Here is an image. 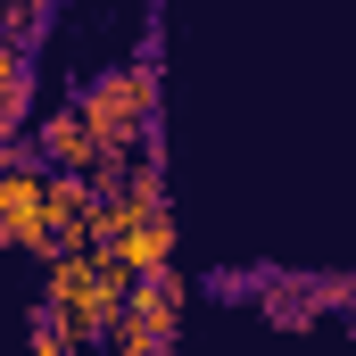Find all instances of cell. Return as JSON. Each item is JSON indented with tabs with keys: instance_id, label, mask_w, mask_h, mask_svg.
Instances as JSON below:
<instances>
[{
	"instance_id": "9c48e42d",
	"label": "cell",
	"mask_w": 356,
	"mask_h": 356,
	"mask_svg": "<svg viewBox=\"0 0 356 356\" xmlns=\"http://www.w3.org/2000/svg\"><path fill=\"white\" fill-rule=\"evenodd\" d=\"M0 116L33 124V50H17V42H0Z\"/></svg>"
},
{
	"instance_id": "52a82bcc",
	"label": "cell",
	"mask_w": 356,
	"mask_h": 356,
	"mask_svg": "<svg viewBox=\"0 0 356 356\" xmlns=\"http://www.w3.org/2000/svg\"><path fill=\"white\" fill-rule=\"evenodd\" d=\"M91 207H99L91 175H50V241L58 249H91Z\"/></svg>"
},
{
	"instance_id": "7a4b0ae2",
	"label": "cell",
	"mask_w": 356,
	"mask_h": 356,
	"mask_svg": "<svg viewBox=\"0 0 356 356\" xmlns=\"http://www.w3.org/2000/svg\"><path fill=\"white\" fill-rule=\"evenodd\" d=\"M83 124L99 133V158H133L141 141H158V67L133 58V67H108L99 83H83Z\"/></svg>"
},
{
	"instance_id": "6da1fadb",
	"label": "cell",
	"mask_w": 356,
	"mask_h": 356,
	"mask_svg": "<svg viewBox=\"0 0 356 356\" xmlns=\"http://www.w3.org/2000/svg\"><path fill=\"white\" fill-rule=\"evenodd\" d=\"M124 290H133V266H116L108 249H58L50 257V315L67 323L75 348H108L116 340Z\"/></svg>"
},
{
	"instance_id": "ba28073f",
	"label": "cell",
	"mask_w": 356,
	"mask_h": 356,
	"mask_svg": "<svg viewBox=\"0 0 356 356\" xmlns=\"http://www.w3.org/2000/svg\"><path fill=\"white\" fill-rule=\"evenodd\" d=\"M124 199H133L141 216L166 207V141H141V149H133V166H124Z\"/></svg>"
},
{
	"instance_id": "4fadbf2b",
	"label": "cell",
	"mask_w": 356,
	"mask_h": 356,
	"mask_svg": "<svg viewBox=\"0 0 356 356\" xmlns=\"http://www.w3.org/2000/svg\"><path fill=\"white\" fill-rule=\"evenodd\" d=\"M17 141H25V124H17V116H0V166H17Z\"/></svg>"
},
{
	"instance_id": "5bb4252c",
	"label": "cell",
	"mask_w": 356,
	"mask_h": 356,
	"mask_svg": "<svg viewBox=\"0 0 356 356\" xmlns=\"http://www.w3.org/2000/svg\"><path fill=\"white\" fill-rule=\"evenodd\" d=\"M83 356H91V348H83Z\"/></svg>"
},
{
	"instance_id": "8fae6325",
	"label": "cell",
	"mask_w": 356,
	"mask_h": 356,
	"mask_svg": "<svg viewBox=\"0 0 356 356\" xmlns=\"http://www.w3.org/2000/svg\"><path fill=\"white\" fill-rule=\"evenodd\" d=\"M25 356H83V348H75V340H67V323L42 307V315H33V340H25Z\"/></svg>"
},
{
	"instance_id": "277c9868",
	"label": "cell",
	"mask_w": 356,
	"mask_h": 356,
	"mask_svg": "<svg viewBox=\"0 0 356 356\" xmlns=\"http://www.w3.org/2000/svg\"><path fill=\"white\" fill-rule=\"evenodd\" d=\"M25 141H33V158H42L50 175H91V166H99V133L83 124V108H75V99H67V108H50Z\"/></svg>"
},
{
	"instance_id": "5b68a950",
	"label": "cell",
	"mask_w": 356,
	"mask_h": 356,
	"mask_svg": "<svg viewBox=\"0 0 356 356\" xmlns=\"http://www.w3.org/2000/svg\"><path fill=\"white\" fill-rule=\"evenodd\" d=\"M182 307H191L182 273H141V282L124 290V323H116V332H141V340H175V332H182Z\"/></svg>"
},
{
	"instance_id": "30bf717a",
	"label": "cell",
	"mask_w": 356,
	"mask_h": 356,
	"mask_svg": "<svg viewBox=\"0 0 356 356\" xmlns=\"http://www.w3.org/2000/svg\"><path fill=\"white\" fill-rule=\"evenodd\" d=\"M42 25H50V0H0V42L33 50V42H42Z\"/></svg>"
},
{
	"instance_id": "3957f363",
	"label": "cell",
	"mask_w": 356,
	"mask_h": 356,
	"mask_svg": "<svg viewBox=\"0 0 356 356\" xmlns=\"http://www.w3.org/2000/svg\"><path fill=\"white\" fill-rule=\"evenodd\" d=\"M0 249H25V257H58L50 241V166H0Z\"/></svg>"
},
{
	"instance_id": "7c38bea8",
	"label": "cell",
	"mask_w": 356,
	"mask_h": 356,
	"mask_svg": "<svg viewBox=\"0 0 356 356\" xmlns=\"http://www.w3.org/2000/svg\"><path fill=\"white\" fill-rule=\"evenodd\" d=\"M108 356H175V340H141V332H116Z\"/></svg>"
},
{
	"instance_id": "8992f818",
	"label": "cell",
	"mask_w": 356,
	"mask_h": 356,
	"mask_svg": "<svg viewBox=\"0 0 356 356\" xmlns=\"http://www.w3.org/2000/svg\"><path fill=\"white\" fill-rule=\"evenodd\" d=\"M175 241H182V232H175V207H158V216H133V232H124L108 257L133 266V282H141V273H175Z\"/></svg>"
}]
</instances>
